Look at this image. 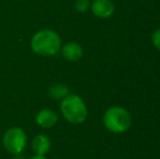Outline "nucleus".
<instances>
[{
    "label": "nucleus",
    "instance_id": "f257e3e1",
    "mask_svg": "<svg viewBox=\"0 0 160 159\" xmlns=\"http://www.w3.org/2000/svg\"><path fill=\"white\" fill-rule=\"evenodd\" d=\"M62 42L59 34L52 30H40L32 37L31 48L35 53L44 57L55 56L60 51Z\"/></svg>",
    "mask_w": 160,
    "mask_h": 159
},
{
    "label": "nucleus",
    "instance_id": "f03ea898",
    "mask_svg": "<svg viewBox=\"0 0 160 159\" xmlns=\"http://www.w3.org/2000/svg\"><path fill=\"white\" fill-rule=\"evenodd\" d=\"M60 110L63 118L72 124H81L87 118V107L76 94H69L61 100Z\"/></svg>",
    "mask_w": 160,
    "mask_h": 159
},
{
    "label": "nucleus",
    "instance_id": "7ed1b4c3",
    "mask_svg": "<svg viewBox=\"0 0 160 159\" xmlns=\"http://www.w3.org/2000/svg\"><path fill=\"white\" fill-rule=\"evenodd\" d=\"M105 127L113 134H122L132 125V117L125 108L119 106L110 107L102 117Z\"/></svg>",
    "mask_w": 160,
    "mask_h": 159
},
{
    "label": "nucleus",
    "instance_id": "20e7f679",
    "mask_svg": "<svg viewBox=\"0 0 160 159\" xmlns=\"http://www.w3.org/2000/svg\"><path fill=\"white\" fill-rule=\"evenodd\" d=\"M4 148L13 155H19L24 151L28 143V136L21 127H13L4 133L2 138Z\"/></svg>",
    "mask_w": 160,
    "mask_h": 159
},
{
    "label": "nucleus",
    "instance_id": "39448f33",
    "mask_svg": "<svg viewBox=\"0 0 160 159\" xmlns=\"http://www.w3.org/2000/svg\"><path fill=\"white\" fill-rule=\"evenodd\" d=\"M92 12L99 19H108L114 12V4L110 0H94L91 4Z\"/></svg>",
    "mask_w": 160,
    "mask_h": 159
},
{
    "label": "nucleus",
    "instance_id": "423d86ee",
    "mask_svg": "<svg viewBox=\"0 0 160 159\" xmlns=\"http://www.w3.org/2000/svg\"><path fill=\"white\" fill-rule=\"evenodd\" d=\"M36 123L40 127L50 129L58 122V115L51 109H42L36 115Z\"/></svg>",
    "mask_w": 160,
    "mask_h": 159
},
{
    "label": "nucleus",
    "instance_id": "0eeeda50",
    "mask_svg": "<svg viewBox=\"0 0 160 159\" xmlns=\"http://www.w3.org/2000/svg\"><path fill=\"white\" fill-rule=\"evenodd\" d=\"M61 55L68 61H78L83 57V48L78 42H68L61 46Z\"/></svg>",
    "mask_w": 160,
    "mask_h": 159
},
{
    "label": "nucleus",
    "instance_id": "6e6552de",
    "mask_svg": "<svg viewBox=\"0 0 160 159\" xmlns=\"http://www.w3.org/2000/svg\"><path fill=\"white\" fill-rule=\"evenodd\" d=\"M51 142L48 136L44 134H38L33 138L32 148L35 153V155L38 156H46V154L50 151Z\"/></svg>",
    "mask_w": 160,
    "mask_h": 159
},
{
    "label": "nucleus",
    "instance_id": "1a4fd4ad",
    "mask_svg": "<svg viewBox=\"0 0 160 159\" xmlns=\"http://www.w3.org/2000/svg\"><path fill=\"white\" fill-rule=\"evenodd\" d=\"M70 94L69 87L64 84H55L52 86H50V88L48 89V95L51 99L55 100H62L65 96H68Z\"/></svg>",
    "mask_w": 160,
    "mask_h": 159
},
{
    "label": "nucleus",
    "instance_id": "9d476101",
    "mask_svg": "<svg viewBox=\"0 0 160 159\" xmlns=\"http://www.w3.org/2000/svg\"><path fill=\"white\" fill-rule=\"evenodd\" d=\"M74 7L78 12H86L91 8V1L89 0H75Z\"/></svg>",
    "mask_w": 160,
    "mask_h": 159
},
{
    "label": "nucleus",
    "instance_id": "9b49d317",
    "mask_svg": "<svg viewBox=\"0 0 160 159\" xmlns=\"http://www.w3.org/2000/svg\"><path fill=\"white\" fill-rule=\"evenodd\" d=\"M152 42L155 48L160 51V28L154 32V34L152 36Z\"/></svg>",
    "mask_w": 160,
    "mask_h": 159
},
{
    "label": "nucleus",
    "instance_id": "f8f14e48",
    "mask_svg": "<svg viewBox=\"0 0 160 159\" xmlns=\"http://www.w3.org/2000/svg\"><path fill=\"white\" fill-rule=\"evenodd\" d=\"M31 159H47L45 156H38V155H35L34 157H32Z\"/></svg>",
    "mask_w": 160,
    "mask_h": 159
}]
</instances>
